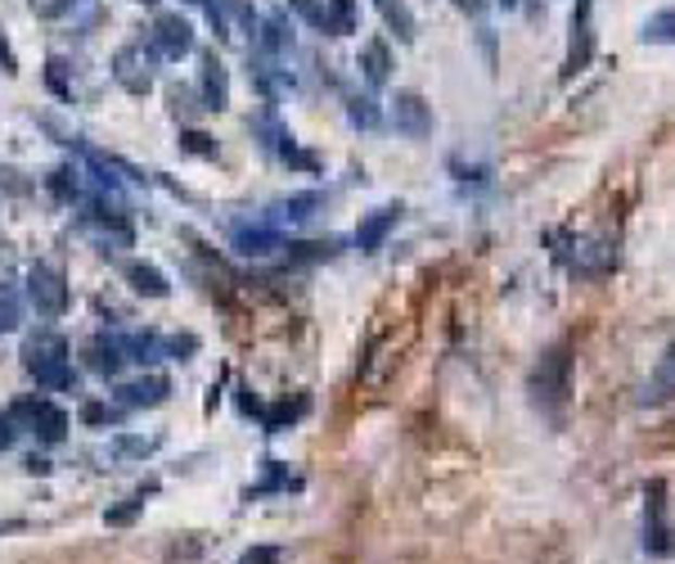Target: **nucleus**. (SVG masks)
<instances>
[{
    "mask_svg": "<svg viewBox=\"0 0 675 564\" xmlns=\"http://www.w3.org/2000/svg\"><path fill=\"white\" fill-rule=\"evenodd\" d=\"M289 249V258L293 262H320V258H333V240H324V245H284Z\"/></svg>",
    "mask_w": 675,
    "mask_h": 564,
    "instance_id": "obj_27",
    "label": "nucleus"
},
{
    "mask_svg": "<svg viewBox=\"0 0 675 564\" xmlns=\"http://www.w3.org/2000/svg\"><path fill=\"white\" fill-rule=\"evenodd\" d=\"M46 82H50V91L59 100H73V82H68V64H64V59H50V64H46Z\"/></svg>",
    "mask_w": 675,
    "mask_h": 564,
    "instance_id": "obj_25",
    "label": "nucleus"
},
{
    "mask_svg": "<svg viewBox=\"0 0 675 564\" xmlns=\"http://www.w3.org/2000/svg\"><path fill=\"white\" fill-rule=\"evenodd\" d=\"M450 5H455L459 14H469V18H477V14L486 10V0H450Z\"/></svg>",
    "mask_w": 675,
    "mask_h": 564,
    "instance_id": "obj_38",
    "label": "nucleus"
},
{
    "mask_svg": "<svg viewBox=\"0 0 675 564\" xmlns=\"http://www.w3.org/2000/svg\"><path fill=\"white\" fill-rule=\"evenodd\" d=\"M234 249H239L243 258H270L275 249H284V240H280V230L253 226V230H239V235H234Z\"/></svg>",
    "mask_w": 675,
    "mask_h": 564,
    "instance_id": "obj_18",
    "label": "nucleus"
},
{
    "mask_svg": "<svg viewBox=\"0 0 675 564\" xmlns=\"http://www.w3.org/2000/svg\"><path fill=\"white\" fill-rule=\"evenodd\" d=\"M180 145H186L190 154H203V159H217V145H212V136H203V131H186L180 136Z\"/></svg>",
    "mask_w": 675,
    "mask_h": 564,
    "instance_id": "obj_32",
    "label": "nucleus"
},
{
    "mask_svg": "<svg viewBox=\"0 0 675 564\" xmlns=\"http://www.w3.org/2000/svg\"><path fill=\"white\" fill-rule=\"evenodd\" d=\"M167 100H171V113H186V117L203 109V96H199V91H190V86H176V91H171Z\"/></svg>",
    "mask_w": 675,
    "mask_h": 564,
    "instance_id": "obj_28",
    "label": "nucleus"
},
{
    "mask_svg": "<svg viewBox=\"0 0 675 564\" xmlns=\"http://www.w3.org/2000/svg\"><path fill=\"white\" fill-rule=\"evenodd\" d=\"M289 5L311 23V27H324V0H289Z\"/></svg>",
    "mask_w": 675,
    "mask_h": 564,
    "instance_id": "obj_33",
    "label": "nucleus"
},
{
    "mask_svg": "<svg viewBox=\"0 0 675 564\" xmlns=\"http://www.w3.org/2000/svg\"><path fill=\"white\" fill-rule=\"evenodd\" d=\"M122 362H127V352H122V343H117V335H95L86 343V366L95 371V375H117L122 371Z\"/></svg>",
    "mask_w": 675,
    "mask_h": 564,
    "instance_id": "obj_13",
    "label": "nucleus"
},
{
    "mask_svg": "<svg viewBox=\"0 0 675 564\" xmlns=\"http://www.w3.org/2000/svg\"><path fill=\"white\" fill-rule=\"evenodd\" d=\"M360 73H365V82L370 86H383L387 77H392V50H387V41H365L360 46Z\"/></svg>",
    "mask_w": 675,
    "mask_h": 564,
    "instance_id": "obj_17",
    "label": "nucleus"
},
{
    "mask_svg": "<svg viewBox=\"0 0 675 564\" xmlns=\"http://www.w3.org/2000/svg\"><path fill=\"white\" fill-rule=\"evenodd\" d=\"M113 448H117L122 456H149L153 448H158V438H117Z\"/></svg>",
    "mask_w": 675,
    "mask_h": 564,
    "instance_id": "obj_30",
    "label": "nucleus"
},
{
    "mask_svg": "<svg viewBox=\"0 0 675 564\" xmlns=\"http://www.w3.org/2000/svg\"><path fill=\"white\" fill-rule=\"evenodd\" d=\"M644 555H653V560L675 555V528L666 519V484L662 479L644 488Z\"/></svg>",
    "mask_w": 675,
    "mask_h": 564,
    "instance_id": "obj_3",
    "label": "nucleus"
},
{
    "mask_svg": "<svg viewBox=\"0 0 675 564\" xmlns=\"http://www.w3.org/2000/svg\"><path fill=\"white\" fill-rule=\"evenodd\" d=\"M27 303L37 308V316H64L68 312V280L59 266L50 262H37L27 272Z\"/></svg>",
    "mask_w": 675,
    "mask_h": 564,
    "instance_id": "obj_5",
    "label": "nucleus"
},
{
    "mask_svg": "<svg viewBox=\"0 0 675 564\" xmlns=\"http://www.w3.org/2000/svg\"><path fill=\"white\" fill-rule=\"evenodd\" d=\"M324 33L329 37L356 33V0H324Z\"/></svg>",
    "mask_w": 675,
    "mask_h": 564,
    "instance_id": "obj_22",
    "label": "nucleus"
},
{
    "mask_svg": "<svg viewBox=\"0 0 675 564\" xmlns=\"http://www.w3.org/2000/svg\"><path fill=\"white\" fill-rule=\"evenodd\" d=\"M149 492H153V484H149V488H140L136 497H127V506H117V511H109L104 519H109L113 528H117V524H131V519H136V515L144 511V497H149Z\"/></svg>",
    "mask_w": 675,
    "mask_h": 564,
    "instance_id": "obj_26",
    "label": "nucleus"
},
{
    "mask_svg": "<svg viewBox=\"0 0 675 564\" xmlns=\"http://www.w3.org/2000/svg\"><path fill=\"white\" fill-rule=\"evenodd\" d=\"M14 438H18V425H14V415L5 411V415H0V452H5Z\"/></svg>",
    "mask_w": 675,
    "mask_h": 564,
    "instance_id": "obj_37",
    "label": "nucleus"
},
{
    "mask_svg": "<svg viewBox=\"0 0 675 564\" xmlns=\"http://www.w3.org/2000/svg\"><path fill=\"white\" fill-rule=\"evenodd\" d=\"M311 411V398L306 393H293V398H280L275 406H262V429L266 434H280V429H289V425H297L302 415Z\"/></svg>",
    "mask_w": 675,
    "mask_h": 564,
    "instance_id": "obj_14",
    "label": "nucleus"
},
{
    "mask_svg": "<svg viewBox=\"0 0 675 564\" xmlns=\"http://www.w3.org/2000/svg\"><path fill=\"white\" fill-rule=\"evenodd\" d=\"M316 208H324V195H293V199H280L270 208V222H289V226H297V222H306V217H316Z\"/></svg>",
    "mask_w": 675,
    "mask_h": 564,
    "instance_id": "obj_19",
    "label": "nucleus"
},
{
    "mask_svg": "<svg viewBox=\"0 0 675 564\" xmlns=\"http://www.w3.org/2000/svg\"><path fill=\"white\" fill-rule=\"evenodd\" d=\"M379 5V14H383V23L392 27L402 41H415V33H419V23H415V14H410V5L406 0H374Z\"/></svg>",
    "mask_w": 675,
    "mask_h": 564,
    "instance_id": "obj_21",
    "label": "nucleus"
},
{
    "mask_svg": "<svg viewBox=\"0 0 675 564\" xmlns=\"http://www.w3.org/2000/svg\"><path fill=\"white\" fill-rule=\"evenodd\" d=\"M158 348H163V358H171V362H190L199 352V339L194 335H158Z\"/></svg>",
    "mask_w": 675,
    "mask_h": 564,
    "instance_id": "obj_24",
    "label": "nucleus"
},
{
    "mask_svg": "<svg viewBox=\"0 0 675 564\" xmlns=\"http://www.w3.org/2000/svg\"><path fill=\"white\" fill-rule=\"evenodd\" d=\"M171 393V379L167 375H140V379H127L117 384V402L127 411H140V406H163Z\"/></svg>",
    "mask_w": 675,
    "mask_h": 564,
    "instance_id": "obj_10",
    "label": "nucleus"
},
{
    "mask_svg": "<svg viewBox=\"0 0 675 564\" xmlns=\"http://www.w3.org/2000/svg\"><path fill=\"white\" fill-rule=\"evenodd\" d=\"M590 10H595V0H576V5H572V37H568L563 77L586 73L590 59H595V23H590Z\"/></svg>",
    "mask_w": 675,
    "mask_h": 564,
    "instance_id": "obj_7",
    "label": "nucleus"
},
{
    "mask_svg": "<svg viewBox=\"0 0 675 564\" xmlns=\"http://www.w3.org/2000/svg\"><path fill=\"white\" fill-rule=\"evenodd\" d=\"M122 276H127V285L136 293H144V299H167V293H171L167 276L153 262H127V266H122Z\"/></svg>",
    "mask_w": 675,
    "mask_h": 564,
    "instance_id": "obj_15",
    "label": "nucleus"
},
{
    "mask_svg": "<svg viewBox=\"0 0 675 564\" xmlns=\"http://www.w3.org/2000/svg\"><path fill=\"white\" fill-rule=\"evenodd\" d=\"M568 371H572V358H568V348H549L540 366L532 371V402L549 415V421H559L563 415V402H568Z\"/></svg>",
    "mask_w": 675,
    "mask_h": 564,
    "instance_id": "obj_2",
    "label": "nucleus"
},
{
    "mask_svg": "<svg viewBox=\"0 0 675 564\" xmlns=\"http://www.w3.org/2000/svg\"><path fill=\"white\" fill-rule=\"evenodd\" d=\"M500 5H505V10H513V5H518V0H500Z\"/></svg>",
    "mask_w": 675,
    "mask_h": 564,
    "instance_id": "obj_40",
    "label": "nucleus"
},
{
    "mask_svg": "<svg viewBox=\"0 0 675 564\" xmlns=\"http://www.w3.org/2000/svg\"><path fill=\"white\" fill-rule=\"evenodd\" d=\"M140 5H153V0H140Z\"/></svg>",
    "mask_w": 675,
    "mask_h": 564,
    "instance_id": "obj_42",
    "label": "nucleus"
},
{
    "mask_svg": "<svg viewBox=\"0 0 675 564\" xmlns=\"http://www.w3.org/2000/svg\"><path fill=\"white\" fill-rule=\"evenodd\" d=\"M27 469H33V474H50V461H37L33 456V461H27Z\"/></svg>",
    "mask_w": 675,
    "mask_h": 564,
    "instance_id": "obj_39",
    "label": "nucleus"
},
{
    "mask_svg": "<svg viewBox=\"0 0 675 564\" xmlns=\"http://www.w3.org/2000/svg\"><path fill=\"white\" fill-rule=\"evenodd\" d=\"M149 50L158 59H180L194 50V27L180 18V14H158L153 18V33H149Z\"/></svg>",
    "mask_w": 675,
    "mask_h": 564,
    "instance_id": "obj_8",
    "label": "nucleus"
},
{
    "mask_svg": "<svg viewBox=\"0 0 675 564\" xmlns=\"http://www.w3.org/2000/svg\"><path fill=\"white\" fill-rule=\"evenodd\" d=\"M153 54L149 46H122L113 54V82L122 86V91H131V96H149V86H153Z\"/></svg>",
    "mask_w": 675,
    "mask_h": 564,
    "instance_id": "obj_6",
    "label": "nucleus"
},
{
    "mask_svg": "<svg viewBox=\"0 0 675 564\" xmlns=\"http://www.w3.org/2000/svg\"><path fill=\"white\" fill-rule=\"evenodd\" d=\"M73 10V0H33V14L37 18H59V14H68Z\"/></svg>",
    "mask_w": 675,
    "mask_h": 564,
    "instance_id": "obj_34",
    "label": "nucleus"
},
{
    "mask_svg": "<svg viewBox=\"0 0 675 564\" xmlns=\"http://www.w3.org/2000/svg\"><path fill=\"white\" fill-rule=\"evenodd\" d=\"M396 222H402V203H392V208H379V213H370V217L360 222V230H356V249H360V253H379Z\"/></svg>",
    "mask_w": 675,
    "mask_h": 564,
    "instance_id": "obj_11",
    "label": "nucleus"
},
{
    "mask_svg": "<svg viewBox=\"0 0 675 564\" xmlns=\"http://www.w3.org/2000/svg\"><path fill=\"white\" fill-rule=\"evenodd\" d=\"M0 68H5L10 77L18 73V59H14V50H10V41H5V27H0Z\"/></svg>",
    "mask_w": 675,
    "mask_h": 564,
    "instance_id": "obj_36",
    "label": "nucleus"
},
{
    "mask_svg": "<svg viewBox=\"0 0 675 564\" xmlns=\"http://www.w3.org/2000/svg\"><path fill=\"white\" fill-rule=\"evenodd\" d=\"M289 488H302V479L284 465V461H266V474H262V484L249 488V501L253 497H270V492H289Z\"/></svg>",
    "mask_w": 675,
    "mask_h": 564,
    "instance_id": "obj_20",
    "label": "nucleus"
},
{
    "mask_svg": "<svg viewBox=\"0 0 675 564\" xmlns=\"http://www.w3.org/2000/svg\"><path fill=\"white\" fill-rule=\"evenodd\" d=\"M190 5H207V0H190Z\"/></svg>",
    "mask_w": 675,
    "mask_h": 564,
    "instance_id": "obj_41",
    "label": "nucleus"
},
{
    "mask_svg": "<svg viewBox=\"0 0 675 564\" xmlns=\"http://www.w3.org/2000/svg\"><path fill=\"white\" fill-rule=\"evenodd\" d=\"M392 123H396V131H402V136L423 140L428 131H433V109L423 104L419 91H396V100H392Z\"/></svg>",
    "mask_w": 675,
    "mask_h": 564,
    "instance_id": "obj_9",
    "label": "nucleus"
},
{
    "mask_svg": "<svg viewBox=\"0 0 675 564\" xmlns=\"http://www.w3.org/2000/svg\"><path fill=\"white\" fill-rule=\"evenodd\" d=\"M644 402L649 406H662V402H675V343L662 352V362L649 379V389H644Z\"/></svg>",
    "mask_w": 675,
    "mask_h": 564,
    "instance_id": "obj_16",
    "label": "nucleus"
},
{
    "mask_svg": "<svg viewBox=\"0 0 675 564\" xmlns=\"http://www.w3.org/2000/svg\"><path fill=\"white\" fill-rule=\"evenodd\" d=\"M239 564H280V547H253L239 555Z\"/></svg>",
    "mask_w": 675,
    "mask_h": 564,
    "instance_id": "obj_35",
    "label": "nucleus"
},
{
    "mask_svg": "<svg viewBox=\"0 0 675 564\" xmlns=\"http://www.w3.org/2000/svg\"><path fill=\"white\" fill-rule=\"evenodd\" d=\"M117 415H122V411H113L109 402H86V406H81V421H86V425H117Z\"/></svg>",
    "mask_w": 675,
    "mask_h": 564,
    "instance_id": "obj_29",
    "label": "nucleus"
},
{
    "mask_svg": "<svg viewBox=\"0 0 675 564\" xmlns=\"http://www.w3.org/2000/svg\"><path fill=\"white\" fill-rule=\"evenodd\" d=\"M649 46H675V5L671 10H658L649 23H644V33H639Z\"/></svg>",
    "mask_w": 675,
    "mask_h": 564,
    "instance_id": "obj_23",
    "label": "nucleus"
},
{
    "mask_svg": "<svg viewBox=\"0 0 675 564\" xmlns=\"http://www.w3.org/2000/svg\"><path fill=\"white\" fill-rule=\"evenodd\" d=\"M10 415L18 429H33L41 442H64V434H68V411L54 406L50 398H18L10 406Z\"/></svg>",
    "mask_w": 675,
    "mask_h": 564,
    "instance_id": "obj_4",
    "label": "nucleus"
},
{
    "mask_svg": "<svg viewBox=\"0 0 675 564\" xmlns=\"http://www.w3.org/2000/svg\"><path fill=\"white\" fill-rule=\"evenodd\" d=\"M23 366L41 389H77V375L68 362V339L59 330H37L23 343Z\"/></svg>",
    "mask_w": 675,
    "mask_h": 564,
    "instance_id": "obj_1",
    "label": "nucleus"
},
{
    "mask_svg": "<svg viewBox=\"0 0 675 564\" xmlns=\"http://www.w3.org/2000/svg\"><path fill=\"white\" fill-rule=\"evenodd\" d=\"M347 113H352V123H356V127H374V123H379V109H374V100H352V104H347Z\"/></svg>",
    "mask_w": 675,
    "mask_h": 564,
    "instance_id": "obj_31",
    "label": "nucleus"
},
{
    "mask_svg": "<svg viewBox=\"0 0 675 564\" xmlns=\"http://www.w3.org/2000/svg\"><path fill=\"white\" fill-rule=\"evenodd\" d=\"M199 96H203V109H226L230 104V77L221 68L217 54H203V73H199Z\"/></svg>",
    "mask_w": 675,
    "mask_h": 564,
    "instance_id": "obj_12",
    "label": "nucleus"
}]
</instances>
